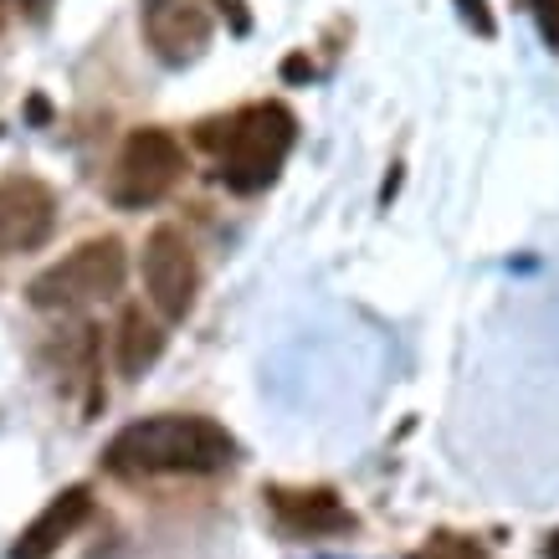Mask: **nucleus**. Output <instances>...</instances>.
<instances>
[{
    "instance_id": "nucleus-13",
    "label": "nucleus",
    "mask_w": 559,
    "mask_h": 559,
    "mask_svg": "<svg viewBox=\"0 0 559 559\" xmlns=\"http://www.w3.org/2000/svg\"><path fill=\"white\" fill-rule=\"evenodd\" d=\"M457 11H462V21H467L477 36H498V21H492L488 0H457Z\"/></svg>"
},
{
    "instance_id": "nucleus-11",
    "label": "nucleus",
    "mask_w": 559,
    "mask_h": 559,
    "mask_svg": "<svg viewBox=\"0 0 559 559\" xmlns=\"http://www.w3.org/2000/svg\"><path fill=\"white\" fill-rule=\"evenodd\" d=\"M411 559H488V549H483V539H473V534L437 528L426 544H416V549H411Z\"/></svg>"
},
{
    "instance_id": "nucleus-9",
    "label": "nucleus",
    "mask_w": 559,
    "mask_h": 559,
    "mask_svg": "<svg viewBox=\"0 0 559 559\" xmlns=\"http://www.w3.org/2000/svg\"><path fill=\"white\" fill-rule=\"evenodd\" d=\"M87 519H93V492H87L83 483H78V488H62L47 509L36 513L32 524L16 534L11 559H51L72 534H78V528L87 524Z\"/></svg>"
},
{
    "instance_id": "nucleus-10",
    "label": "nucleus",
    "mask_w": 559,
    "mask_h": 559,
    "mask_svg": "<svg viewBox=\"0 0 559 559\" xmlns=\"http://www.w3.org/2000/svg\"><path fill=\"white\" fill-rule=\"evenodd\" d=\"M159 355H165V319H159V313H144L139 304H129L119 313V370L129 374V380H139Z\"/></svg>"
},
{
    "instance_id": "nucleus-2",
    "label": "nucleus",
    "mask_w": 559,
    "mask_h": 559,
    "mask_svg": "<svg viewBox=\"0 0 559 559\" xmlns=\"http://www.w3.org/2000/svg\"><path fill=\"white\" fill-rule=\"evenodd\" d=\"M195 144L216 159L221 186L237 195H257L288 165L293 144H298V114L288 103H247L226 119H205L195 129Z\"/></svg>"
},
{
    "instance_id": "nucleus-3",
    "label": "nucleus",
    "mask_w": 559,
    "mask_h": 559,
    "mask_svg": "<svg viewBox=\"0 0 559 559\" xmlns=\"http://www.w3.org/2000/svg\"><path fill=\"white\" fill-rule=\"evenodd\" d=\"M129 277V252L119 237H93L83 247H72L62 262H51L47 272H36L26 298L41 313H78L87 304L114 298Z\"/></svg>"
},
{
    "instance_id": "nucleus-8",
    "label": "nucleus",
    "mask_w": 559,
    "mask_h": 559,
    "mask_svg": "<svg viewBox=\"0 0 559 559\" xmlns=\"http://www.w3.org/2000/svg\"><path fill=\"white\" fill-rule=\"evenodd\" d=\"M262 498H267L272 524L283 528L288 539H329V534H349L355 528V513L344 509V498L334 488H288V483H272Z\"/></svg>"
},
{
    "instance_id": "nucleus-16",
    "label": "nucleus",
    "mask_w": 559,
    "mask_h": 559,
    "mask_svg": "<svg viewBox=\"0 0 559 559\" xmlns=\"http://www.w3.org/2000/svg\"><path fill=\"white\" fill-rule=\"evenodd\" d=\"M0 5H5V0H0ZM0 21H5V11H0Z\"/></svg>"
},
{
    "instance_id": "nucleus-14",
    "label": "nucleus",
    "mask_w": 559,
    "mask_h": 559,
    "mask_svg": "<svg viewBox=\"0 0 559 559\" xmlns=\"http://www.w3.org/2000/svg\"><path fill=\"white\" fill-rule=\"evenodd\" d=\"M21 11H26V16L32 21H47V11H51V0H16Z\"/></svg>"
},
{
    "instance_id": "nucleus-4",
    "label": "nucleus",
    "mask_w": 559,
    "mask_h": 559,
    "mask_svg": "<svg viewBox=\"0 0 559 559\" xmlns=\"http://www.w3.org/2000/svg\"><path fill=\"white\" fill-rule=\"evenodd\" d=\"M180 180H186V144L170 129H134L114 159L108 201L123 211H144V205L165 201Z\"/></svg>"
},
{
    "instance_id": "nucleus-15",
    "label": "nucleus",
    "mask_w": 559,
    "mask_h": 559,
    "mask_svg": "<svg viewBox=\"0 0 559 559\" xmlns=\"http://www.w3.org/2000/svg\"><path fill=\"white\" fill-rule=\"evenodd\" d=\"M549 559H559V534H549Z\"/></svg>"
},
{
    "instance_id": "nucleus-5",
    "label": "nucleus",
    "mask_w": 559,
    "mask_h": 559,
    "mask_svg": "<svg viewBox=\"0 0 559 559\" xmlns=\"http://www.w3.org/2000/svg\"><path fill=\"white\" fill-rule=\"evenodd\" d=\"M139 277L150 293V308L165 323H186L201 298V262L195 247L180 226H154L144 237V257H139Z\"/></svg>"
},
{
    "instance_id": "nucleus-7",
    "label": "nucleus",
    "mask_w": 559,
    "mask_h": 559,
    "mask_svg": "<svg viewBox=\"0 0 559 559\" xmlns=\"http://www.w3.org/2000/svg\"><path fill=\"white\" fill-rule=\"evenodd\" d=\"M216 16L205 0H144V36L165 68H186L211 47Z\"/></svg>"
},
{
    "instance_id": "nucleus-12",
    "label": "nucleus",
    "mask_w": 559,
    "mask_h": 559,
    "mask_svg": "<svg viewBox=\"0 0 559 559\" xmlns=\"http://www.w3.org/2000/svg\"><path fill=\"white\" fill-rule=\"evenodd\" d=\"M528 5H534V21H539L544 47L559 51V0H528Z\"/></svg>"
},
{
    "instance_id": "nucleus-6",
    "label": "nucleus",
    "mask_w": 559,
    "mask_h": 559,
    "mask_svg": "<svg viewBox=\"0 0 559 559\" xmlns=\"http://www.w3.org/2000/svg\"><path fill=\"white\" fill-rule=\"evenodd\" d=\"M57 231V195L36 175H0V257L41 252Z\"/></svg>"
},
{
    "instance_id": "nucleus-1",
    "label": "nucleus",
    "mask_w": 559,
    "mask_h": 559,
    "mask_svg": "<svg viewBox=\"0 0 559 559\" xmlns=\"http://www.w3.org/2000/svg\"><path fill=\"white\" fill-rule=\"evenodd\" d=\"M237 462V437L211 416H186V411H165V416H144L129 421L119 437L103 447V467L123 483H144V477H216Z\"/></svg>"
}]
</instances>
